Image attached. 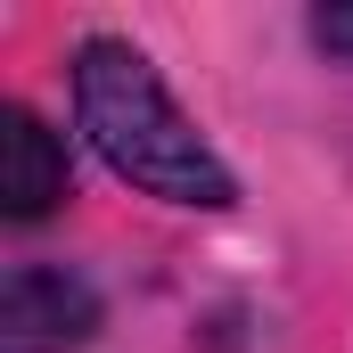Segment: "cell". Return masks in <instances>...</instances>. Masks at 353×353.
<instances>
[{
  "label": "cell",
  "mask_w": 353,
  "mask_h": 353,
  "mask_svg": "<svg viewBox=\"0 0 353 353\" xmlns=\"http://www.w3.org/2000/svg\"><path fill=\"white\" fill-rule=\"evenodd\" d=\"M74 132L140 197H165V205H189V214H230L239 205V173L222 165V148L165 90L157 58L123 33H90L74 50Z\"/></svg>",
  "instance_id": "cell-1"
},
{
  "label": "cell",
  "mask_w": 353,
  "mask_h": 353,
  "mask_svg": "<svg viewBox=\"0 0 353 353\" xmlns=\"http://www.w3.org/2000/svg\"><path fill=\"white\" fill-rule=\"evenodd\" d=\"M99 288L66 263H8L0 279V353H74L99 337Z\"/></svg>",
  "instance_id": "cell-2"
},
{
  "label": "cell",
  "mask_w": 353,
  "mask_h": 353,
  "mask_svg": "<svg viewBox=\"0 0 353 353\" xmlns=\"http://www.w3.org/2000/svg\"><path fill=\"white\" fill-rule=\"evenodd\" d=\"M66 189H74L66 140H58L25 99H8V107H0V214H8V222H41V214L66 205Z\"/></svg>",
  "instance_id": "cell-3"
},
{
  "label": "cell",
  "mask_w": 353,
  "mask_h": 353,
  "mask_svg": "<svg viewBox=\"0 0 353 353\" xmlns=\"http://www.w3.org/2000/svg\"><path fill=\"white\" fill-rule=\"evenodd\" d=\"M312 41H321L329 58H345V66H353V0H337V8H312Z\"/></svg>",
  "instance_id": "cell-4"
}]
</instances>
